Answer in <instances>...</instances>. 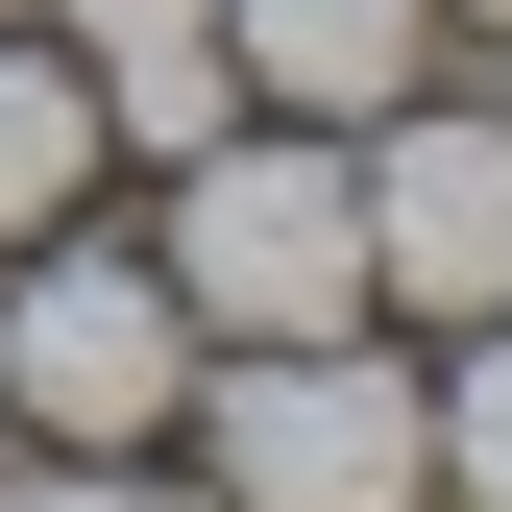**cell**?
<instances>
[{
	"label": "cell",
	"mask_w": 512,
	"mask_h": 512,
	"mask_svg": "<svg viewBox=\"0 0 512 512\" xmlns=\"http://www.w3.org/2000/svg\"><path fill=\"white\" fill-rule=\"evenodd\" d=\"M415 488H439V391H391L366 342H244L220 512H415Z\"/></svg>",
	"instance_id": "7a4b0ae2"
},
{
	"label": "cell",
	"mask_w": 512,
	"mask_h": 512,
	"mask_svg": "<svg viewBox=\"0 0 512 512\" xmlns=\"http://www.w3.org/2000/svg\"><path fill=\"white\" fill-rule=\"evenodd\" d=\"M98 147H122V122H98L74 49H0V244H49V220H74V196H98Z\"/></svg>",
	"instance_id": "8992f818"
},
{
	"label": "cell",
	"mask_w": 512,
	"mask_h": 512,
	"mask_svg": "<svg viewBox=\"0 0 512 512\" xmlns=\"http://www.w3.org/2000/svg\"><path fill=\"white\" fill-rule=\"evenodd\" d=\"M366 293L512 317V122L488 98H391V147H366Z\"/></svg>",
	"instance_id": "277c9868"
},
{
	"label": "cell",
	"mask_w": 512,
	"mask_h": 512,
	"mask_svg": "<svg viewBox=\"0 0 512 512\" xmlns=\"http://www.w3.org/2000/svg\"><path fill=\"white\" fill-rule=\"evenodd\" d=\"M439 488H464V512H512V342L439 391Z\"/></svg>",
	"instance_id": "52a82bcc"
},
{
	"label": "cell",
	"mask_w": 512,
	"mask_h": 512,
	"mask_svg": "<svg viewBox=\"0 0 512 512\" xmlns=\"http://www.w3.org/2000/svg\"><path fill=\"white\" fill-rule=\"evenodd\" d=\"M196 196H171V293H196V342H342L366 293V171L342 147H171Z\"/></svg>",
	"instance_id": "6da1fadb"
},
{
	"label": "cell",
	"mask_w": 512,
	"mask_h": 512,
	"mask_svg": "<svg viewBox=\"0 0 512 512\" xmlns=\"http://www.w3.org/2000/svg\"><path fill=\"white\" fill-rule=\"evenodd\" d=\"M220 74L293 98V122H391L439 74V0H220Z\"/></svg>",
	"instance_id": "5b68a950"
},
{
	"label": "cell",
	"mask_w": 512,
	"mask_h": 512,
	"mask_svg": "<svg viewBox=\"0 0 512 512\" xmlns=\"http://www.w3.org/2000/svg\"><path fill=\"white\" fill-rule=\"evenodd\" d=\"M0 512H147V488H122L98 439H74V464H0Z\"/></svg>",
	"instance_id": "ba28073f"
},
{
	"label": "cell",
	"mask_w": 512,
	"mask_h": 512,
	"mask_svg": "<svg viewBox=\"0 0 512 512\" xmlns=\"http://www.w3.org/2000/svg\"><path fill=\"white\" fill-rule=\"evenodd\" d=\"M0 391H25V439L147 464V415H196V293H171V269H98V244H49L25 317H0Z\"/></svg>",
	"instance_id": "3957f363"
},
{
	"label": "cell",
	"mask_w": 512,
	"mask_h": 512,
	"mask_svg": "<svg viewBox=\"0 0 512 512\" xmlns=\"http://www.w3.org/2000/svg\"><path fill=\"white\" fill-rule=\"evenodd\" d=\"M147 25H220V0H74V49H147Z\"/></svg>",
	"instance_id": "9c48e42d"
},
{
	"label": "cell",
	"mask_w": 512,
	"mask_h": 512,
	"mask_svg": "<svg viewBox=\"0 0 512 512\" xmlns=\"http://www.w3.org/2000/svg\"><path fill=\"white\" fill-rule=\"evenodd\" d=\"M464 25H512V0H464Z\"/></svg>",
	"instance_id": "30bf717a"
}]
</instances>
